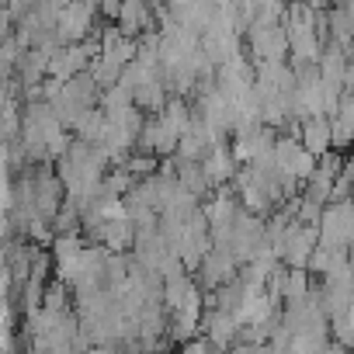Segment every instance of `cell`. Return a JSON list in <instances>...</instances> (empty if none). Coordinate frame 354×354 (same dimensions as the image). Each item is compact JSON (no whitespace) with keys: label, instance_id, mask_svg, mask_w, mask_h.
Returning a JSON list of instances; mask_svg holds the SVG:
<instances>
[{"label":"cell","instance_id":"obj_1","mask_svg":"<svg viewBox=\"0 0 354 354\" xmlns=\"http://www.w3.org/2000/svg\"><path fill=\"white\" fill-rule=\"evenodd\" d=\"M97 15H101L97 0H70L63 18H59V25H56L59 46H80V42L94 39L101 32L97 28Z\"/></svg>","mask_w":354,"mask_h":354},{"label":"cell","instance_id":"obj_2","mask_svg":"<svg viewBox=\"0 0 354 354\" xmlns=\"http://www.w3.org/2000/svg\"><path fill=\"white\" fill-rule=\"evenodd\" d=\"M247 42H250L254 63H285L292 56L285 21H254L247 32Z\"/></svg>","mask_w":354,"mask_h":354},{"label":"cell","instance_id":"obj_3","mask_svg":"<svg viewBox=\"0 0 354 354\" xmlns=\"http://www.w3.org/2000/svg\"><path fill=\"white\" fill-rule=\"evenodd\" d=\"M319 243L337 247V250H351V247H354V198L330 202V205L323 209Z\"/></svg>","mask_w":354,"mask_h":354},{"label":"cell","instance_id":"obj_4","mask_svg":"<svg viewBox=\"0 0 354 354\" xmlns=\"http://www.w3.org/2000/svg\"><path fill=\"white\" fill-rule=\"evenodd\" d=\"M316 247H319V226H306V223L292 219L288 230H285V240H281L278 257H281V264H288V268H309Z\"/></svg>","mask_w":354,"mask_h":354},{"label":"cell","instance_id":"obj_5","mask_svg":"<svg viewBox=\"0 0 354 354\" xmlns=\"http://www.w3.org/2000/svg\"><path fill=\"white\" fill-rule=\"evenodd\" d=\"M236 274H240V261H236L233 250H226V247H212V250L205 254V261L198 264V285H202L205 292L223 288V285L233 281Z\"/></svg>","mask_w":354,"mask_h":354},{"label":"cell","instance_id":"obj_6","mask_svg":"<svg viewBox=\"0 0 354 354\" xmlns=\"http://www.w3.org/2000/svg\"><path fill=\"white\" fill-rule=\"evenodd\" d=\"M240 330H243V323H240L236 313H226V309H205L202 333H205L212 344H219V347L230 351L233 344H240Z\"/></svg>","mask_w":354,"mask_h":354},{"label":"cell","instance_id":"obj_7","mask_svg":"<svg viewBox=\"0 0 354 354\" xmlns=\"http://www.w3.org/2000/svg\"><path fill=\"white\" fill-rule=\"evenodd\" d=\"M87 240L108 247L111 254H125L129 247H136V226L129 219H104L101 226H94L87 233Z\"/></svg>","mask_w":354,"mask_h":354},{"label":"cell","instance_id":"obj_8","mask_svg":"<svg viewBox=\"0 0 354 354\" xmlns=\"http://www.w3.org/2000/svg\"><path fill=\"white\" fill-rule=\"evenodd\" d=\"M299 139L316 160L333 153V122H330V115H316V118L299 122Z\"/></svg>","mask_w":354,"mask_h":354},{"label":"cell","instance_id":"obj_9","mask_svg":"<svg viewBox=\"0 0 354 354\" xmlns=\"http://www.w3.org/2000/svg\"><path fill=\"white\" fill-rule=\"evenodd\" d=\"M202 167H205V174H209V181L216 185V188H223L226 181H236V174H240V160H236V153H233V146H226V142H216L212 146V153L202 160Z\"/></svg>","mask_w":354,"mask_h":354},{"label":"cell","instance_id":"obj_10","mask_svg":"<svg viewBox=\"0 0 354 354\" xmlns=\"http://www.w3.org/2000/svg\"><path fill=\"white\" fill-rule=\"evenodd\" d=\"M174 177H177V181H181V188H185L188 195H195L198 202H205L209 192L216 188V185L209 181L202 160H181V156H174Z\"/></svg>","mask_w":354,"mask_h":354},{"label":"cell","instance_id":"obj_11","mask_svg":"<svg viewBox=\"0 0 354 354\" xmlns=\"http://www.w3.org/2000/svg\"><path fill=\"white\" fill-rule=\"evenodd\" d=\"M115 25H118L129 39L146 35L149 25H153V4H149V0H122V15H118Z\"/></svg>","mask_w":354,"mask_h":354},{"label":"cell","instance_id":"obj_12","mask_svg":"<svg viewBox=\"0 0 354 354\" xmlns=\"http://www.w3.org/2000/svg\"><path fill=\"white\" fill-rule=\"evenodd\" d=\"M306 295H313V271L309 268H288L285 302H295V299H306Z\"/></svg>","mask_w":354,"mask_h":354},{"label":"cell","instance_id":"obj_13","mask_svg":"<svg viewBox=\"0 0 354 354\" xmlns=\"http://www.w3.org/2000/svg\"><path fill=\"white\" fill-rule=\"evenodd\" d=\"M97 8H101V15H104V18L118 21V15H122V0H97Z\"/></svg>","mask_w":354,"mask_h":354}]
</instances>
